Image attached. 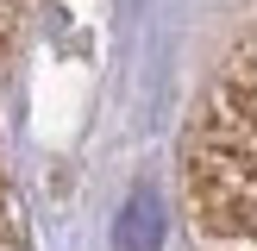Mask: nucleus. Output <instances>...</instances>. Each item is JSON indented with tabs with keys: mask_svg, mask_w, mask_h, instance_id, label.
<instances>
[{
	"mask_svg": "<svg viewBox=\"0 0 257 251\" xmlns=\"http://www.w3.org/2000/svg\"><path fill=\"white\" fill-rule=\"evenodd\" d=\"M25 13H32V0H0V69L13 63V44H19V32H25Z\"/></svg>",
	"mask_w": 257,
	"mask_h": 251,
	"instance_id": "f03ea898",
	"label": "nucleus"
},
{
	"mask_svg": "<svg viewBox=\"0 0 257 251\" xmlns=\"http://www.w3.org/2000/svg\"><path fill=\"white\" fill-rule=\"evenodd\" d=\"M182 213L195 251H257V32L226 50L188 113Z\"/></svg>",
	"mask_w": 257,
	"mask_h": 251,
	"instance_id": "f257e3e1",
	"label": "nucleus"
}]
</instances>
